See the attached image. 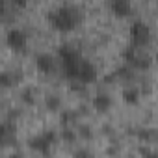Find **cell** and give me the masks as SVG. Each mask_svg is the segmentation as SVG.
Wrapping results in <instances>:
<instances>
[{"label": "cell", "instance_id": "5bb4252c", "mask_svg": "<svg viewBox=\"0 0 158 158\" xmlns=\"http://www.w3.org/2000/svg\"><path fill=\"white\" fill-rule=\"evenodd\" d=\"M74 119H76L74 112H63V114H61V123H63V127H69L71 123H74Z\"/></svg>", "mask_w": 158, "mask_h": 158}, {"label": "cell", "instance_id": "6da1fadb", "mask_svg": "<svg viewBox=\"0 0 158 158\" xmlns=\"http://www.w3.org/2000/svg\"><path fill=\"white\" fill-rule=\"evenodd\" d=\"M48 23L56 32L67 34V32H73L82 23V13L74 6H60L48 13Z\"/></svg>", "mask_w": 158, "mask_h": 158}, {"label": "cell", "instance_id": "9a60e30c", "mask_svg": "<svg viewBox=\"0 0 158 158\" xmlns=\"http://www.w3.org/2000/svg\"><path fill=\"white\" fill-rule=\"evenodd\" d=\"M23 101H24V102H26V104H34V93H32V91H28V89H26V91H24V93H23Z\"/></svg>", "mask_w": 158, "mask_h": 158}, {"label": "cell", "instance_id": "7c38bea8", "mask_svg": "<svg viewBox=\"0 0 158 158\" xmlns=\"http://www.w3.org/2000/svg\"><path fill=\"white\" fill-rule=\"evenodd\" d=\"M47 108H48L50 112H58V110L61 108V101H60L56 95H50V97L47 99Z\"/></svg>", "mask_w": 158, "mask_h": 158}, {"label": "cell", "instance_id": "2e32d148", "mask_svg": "<svg viewBox=\"0 0 158 158\" xmlns=\"http://www.w3.org/2000/svg\"><path fill=\"white\" fill-rule=\"evenodd\" d=\"M11 4H13L15 8H26L28 0H11Z\"/></svg>", "mask_w": 158, "mask_h": 158}, {"label": "cell", "instance_id": "8992f818", "mask_svg": "<svg viewBox=\"0 0 158 158\" xmlns=\"http://www.w3.org/2000/svg\"><path fill=\"white\" fill-rule=\"evenodd\" d=\"M6 43H8V47L11 48V50H15V52H23L24 48H26V34L23 32V30H19V28H11L8 34H6Z\"/></svg>", "mask_w": 158, "mask_h": 158}, {"label": "cell", "instance_id": "4fadbf2b", "mask_svg": "<svg viewBox=\"0 0 158 158\" xmlns=\"http://www.w3.org/2000/svg\"><path fill=\"white\" fill-rule=\"evenodd\" d=\"M61 138H63L67 143H73V141L76 139V132H74V128H71V127H63V130H61Z\"/></svg>", "mask_w": 158, "mask_h": 158}, {"label": "cell", "instance_id": "e0dca14e", "mask_svg": "<svg viewBox=\"0 0 158 158\" xmlns=\"http://www.w3.org/2000/svg\"><path fill=\"white\" fill-rule=\"evenodd\" d=\"M88 154H91L89 151H76L74 152V156H88Z\"/></svg>", "mask_w": 158, "mask_h": 158}, {"label": "cell", "instance_id": "277c9868", "mask_svg": "<svg viewBox=\"0 0 158 158\" xmlns=\"http://www.w3.org/2000/svg\"><path fill=\"white\" fill-rule=\"evenodd\" d=\"M56 141H58V134L54 130H45L43 134L32 138L28 141V145H30V149H34V151H37L41 154H50V149H52V145Z\"/></svg>", "mask_w": 158, "mask_h": 158}, {"label": "cell", "instance_id": "52a82bcc", "mask_svg": "<svg viewBox=\"0 0 158 158\" xmlns=\"http://www.w3.org/2000/svg\"><path fill=\"white\" fill-rule=\"evenodd\" d=\"M35 67H37L39 73H43V74H52V73L56 71L58 63H56V58H54L52 54L41 52V54L35 56Z\"/></svg>", "mask_w": 158, "mask_h": 158}, {"label": "cell", "instance_id": "ac0fdd59", "mask_svg": "<svg viewBox=\"0 0 158 158\" xmlns=\"http://www.w3.org/2000/svg\"><path fill=\"white\" fill-rule=\"evenodd\" d=\"M156 61H158V54H156Z\"/></svg>", "mask_w": 158, "mask_h": 158}, {"label": "cell", "instance_id": "5b68a950", "mask_svg": "<svg viewBox=\"0 0 158 158\" xmlns=\"http://www.w3.org/2000/svg\"><path fill=\"white\" fill-rule=\"evenodd\" d=\"M123 58H125V61H127V65H128L130 69L145 71V69L151 65V60H149L145 54H141V52H139V48H136V47H132V45H130L128 48H125Z\"/></svg>", "mask_w": 158, "mask_h": 158}, {"label": "cell", "instance_id": "7a4b0ae2", "mask_svg": "<svg viewBox=\"0 0 158 158\" xmlns=\"http://www.w3.org/2000/svg\"><path fill=\"white\" fill-rule=\"evenodd\" d=\"M58 61H60V67H61L63 74L71 82H74V80H78V74H80V71L86 63V58L76 48L65 45L58 50Z\"/></svg>", "mask_w": 158, "mask_h": 158}, {"label": "cell", "instance_id": "3957f363", "mask_svg": "<svg viewBox=\"0 0 158 158\" xmlns=\"http://www.w3.org/2000/svg\"><path fill=\"white\" fill-rule=\"evenodd\" d=\"M128 37L130 45L136 48H143L151 43V28L143 21H134L128 28Z\"/></svg>", "mask_w": 158, "mask_h": 158}, {"label": "cell", "instance_id": "9c48e42d", "mask_svg": "<svg viewBox=\"0 0 158 158\" xmlns=\"http://www.w3.org/2000/svg\"><path fill=\"white\" fill-rule=\"evenodd\" d=\"M91 104H93V108H95L97 112L104 114V112H108V110L112 108V97H110L108 93H97V95L93 97Z\"/></svg>", "mask_w": 158, "mask_h": 158}, {"label": "cell", "instance_id": "30bf717a", "mask_svg": "<svg viewBox=\"0 0 158 158\" xmlns=\"http://www.w3.org/2000/svg\"><path fill=\"white\" fill-rule=\"evenodd\" d=\"M121 97H123V102H125V104H138L141 93H139V89H138L136 86H127V88L123 89Z\"/></svg>", "mask_w": 158, "mask_h": 158}, {"label": "cell", "instance_id": "8fae6325", "mask_svg": "<svg viewBox=\"0 0 158 158\" xmlns=\"http://www.w3.org/2000/svg\"><path fill=\"white\" fill-rule=\"evenodd\" d=\"M15 82H17V76H11L8 71H4L0 74V84H2V88H11Z\"/></svg>", "mask_w": 158, "mask_h": 158}, {"label": "cell", "instance_id": "ba28073f", "mask_svg": "<svg viewBox=\"0 0 158 158\" xmlns=\"http://www.w3.org/2000/svg\"><path fill=\"white\" fill-rule=\"evenodd\" d=\"M110 11L117 19H127L132 13V2L130 0H110Z\"/></svg>", "mask_w": 158, "mask_h": 158}]
</instances>
